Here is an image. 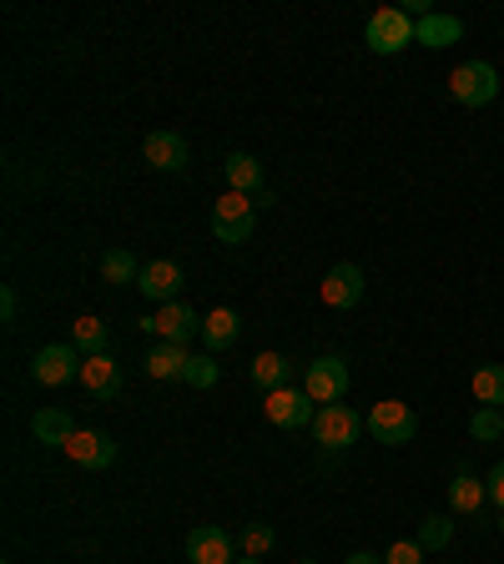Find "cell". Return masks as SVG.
Returning a JSON list of instances; mask_svg holds the SVG:
<instances>
[{
    "mask_svg": "<svg viewBox=\"0 0 504 564\" xmlns=\"http://www.w3.org/2000/svg\"><path fill=\"white\" fill-rule=\"evenodd\" d=\"M359 433H363V419L348 404H323L319 419H313V439H319L328 454H338V448H348V444H359Z\"/></svg>",
    "mask_w": 504,
    "mask_h": 564,
    "instance_id": "6",
    "label": "cell"
},
{
    "mask_svg": "<svg viewBox=\"0 0 504 564\" xmlns=\"http://www.w3.org/2000/svg\"><path fill=\"white\" fill-rule=\"evenodd\" d=\"M413 40L429 46V51H449L454 40H465V21H459V15H444V11H429L413 21Z\"/></svg>",
    "mask_w": 504,
    "mask_h": 564,
    "instance_id": "14",
    "label": "cell"
},
{
    "mask_svg": "<svg viewBox=\"0 0 504 564\" xmlns=\"http://www.w3.org/2000/svg\"><path fill=\"white\" fill-rule=\"evenodd\" d=\"M348 388H353V368H348V358L323 353V358H313V363H308L303 394L313 398V404H344Z\"/></svg>",
    "mask_w": 504,
    "mask_h": 564,
    "instance_id": "1",
    "label": "cell"
},
{
    "mask_svg": "<svg viewBox=\"0 0 504 564\" xmlns=\"http://www.w3.org/2000/svg\"><path fill=\"white\" fill-rule=\"evenodd\" d=\"M81 388L92 398H117L121 394V368L111 353H96V358H81Z\"/></svg>",
    "mask_w": 504,
    "mask_h": 564,
    "instance_id": "15",
    "label": "cell"
},
{
    "mask_svg": "<svg viewBox=\"0 0 504 564\" xmlns=\"http://www.w3.org/2000/svg\"><path fill=\"white\" fill-rule=\"evenodd\" d=\"M344 564H384V560H379V554H363V550H359V554H348Z\"/></svg>",
    "mask_w": 504,
    "mask_h": 564,
    "instance_id": "33",
    "label": "cell"
},
{
    "mask_svg": "<svg viewBox=\"0 0 504 564\" xmlns=\"http://www.w3.org/2000/svg\"><path fill=\"white\" fill-rule=\"evenodd\" d=\"M363 429L373 433V444H409L413 433H419V419H413V408L404 404V398H384V404L369 408V419H363Z\"/></svg>",
    "mask_w": 504,
    "mask_h": 564,
    "instance_id": "3",
    "label": "cell"
},
{
    "mask_svg": "<svg viewBox=\"0 0 504 564\" xmlns=\"http://www.w3.org/2000/svg\"><path fill=\"white\" fill-rule=\"evenodd\" d=\"M500 535H504V509H500Z\"/></svg>",
    "mask_w": 504,
    "mask_h": 564,
    "instance_id": "36",
    "label": "cell"
},
{
    "mask_svg": "<svg viewBox=\"0 0 504 564\" xmlns=\"http://www.w3.org/2000/svg\"><path fill=\"white\" fill-rule=\"evenodd\" d=\"M449 92L459 106H490L500 96V71L490 61H465V67H454Z\"/></svg>",
    "mask_w": 504,
    "mask_h": 564,
    "instance_id": "5",
    "label": "cell"
},
{
    "mask_svg": "<svg viewBox=\"0 0 504 564\" xmlns=\"http://www.w3.org/2000/svg\"><path fill=\"white\" fill-rule=\"evenodd\" d=\"M0 317L15 323V288H0Z\"/></svg>",
    "mask_w": 504,
    "mask_h": 564,
    "instance_id": "32",
    "label": "cell"
},
{
    "mask_svg": "<svg viewBox=\"0 0 504 564\" xmlns=\"http://www.w3.org/2000/svg\"><path fill=\"white\" fill-rule=\"evenodd\" d=\"M449 539H454V514H429L419 525V544L424 550H449Z\"/></svg>",
    "mask_w": 504,
    "mask_h": 564,
    "instance_id": "26",
    "label": "cell"
},
{
    "mask_svg": "<svg viewBox=\"0 0 504 564\" xmlns=\"http://www.w3.org/2000/svg\"><path fill=\"white\" fill-rule=\"evenodd\" d=\"M31 433H36V444L46 448H67L76 439V423H71L67 408H36L31 413Z\"/></svg>",
    "mask_w": 504,
    "mask_h": 564,
    "instance_id": "18",
    "label": "cell"
},
{
    "mask_svg": "<svg viewBox=\"0 0 504 564\" xmlns=\"http://www.w3.org/2000/svg\"><path fill=\"white\" fill-rule=\"evenodd\" d=\"M101 277H107L111 288H136V277H142V263H136L127 248H111L101 257Z\"/></svg>",
    "mask_w": 504,
    "mask_h": 564,
    "instance_id": "22",
    "label": "cell"
},
{
    "mask_svg": "<svg viewBox=\"0 0 504 564\" xmlns=\"http://www.w3.org/2000/svg\"><path fill=\"white\" fill-rule=\"evenodd\" d=\"M475 404L479 408H504V363L475 368Z\"/></svg>",
    "mask_w": 504,
    "mask_h": 564,
    "instance_id": "23",
    "label": "cell"
},
{
    "mask_svg": "<svg viewBox=\"0 0 504 564\" xmlns=\"http://www.w3.org/2000/svg\"><path fill=\"white\" fill-rule=\"evenodd\" d=\"M319 298H323V308H333V313H353V308L363 302V267L359 263L328 267V277L319 283Z\"/></svg>",
    "mask_w": 504,
    "mask_h": 564,
    "instance_id": "7",
    "label": "cell"
},
{
    "mask_svg": "<svg viewBox=\"0 0 504 564\" xmlns=\"http://www.w3.org/2000/svg\"><path fill=\"white\" fill-rule=\"evenodd\" d=\"M490 499V484H479L475 473H454L449 484V514H479Z\"/></svg>",
    "mask_w": 504,
    "mask_h": 564,
    "instance_id": "21",
    "label": "cell"
},
{
    "mask_svg": "<svg viewBox=\"0 0 504 564\" xmlns=\"http://www.w3.org/2000/svg\"><path fill=\"white\" fill-rule=\"evenodd\" d=\"M469 433H475L479 444L504 439V408H475V413H469Z\"/></svg>",
    "mask_w": 504,
    "mask_h": 564,
    "instance_id": "27",
    "label": "cell"
},
{
    "mask_svg": "<svg viewBox=\"0 0 504 564\" xmlns=\"http://www.w3.org/2000/svg\"><path fill=\"white\" fill-rule=\"evenodd\" d=\"M292 564H319V560H292Z\"/></svg>",
    "mask_w": 504,
    "mask_h": 564,
    "instance_id": "35",
    "label": "cell"
},
{
    "mask_svg": "<svg viewBox=\"0 0 504 564\" xmlns=\"http://www.w3.org/2000/svg\"><path fill=\"white\" fill-rule=\"evenodd\" d=\"M252 383L267 388V394H273V388H288V358L283 353H257L252 358Z\"/></svg>",
    "mask_w": 504,
    "mask_h": 564,
    "instance_id": "25",
    "label": "cell"
},
{
    "mask_svg": "<svg viewBox=\"0 0 504 564\" xmlns=\"http://www.w3.org/2000/svg\"><path fill=\"white\" fill-rule=\"evenodd\" d=\"M71 348H76L81 358L107 353V323H101V317H76V328H71Z\"/></svg>",
    "mask_w": 504,
    "mask_h": 564,
    "instance_id": "24",
    "label": "cell"
},
{
    "mask_svg": "<svg viewBox=\"0 0 504 564\" xmlns=\"http://www.w3.org/2000/svg\"><path fill=\"white\" fill-rule=\"evenodd\" d=\"M187 363H192V353H187V343H152V348H146V358H142L146 379H157V383H167V379H187Z\"/></svg>",
    "mask_w": 504,
    "mask_h": 564,
    "instance_id": "16",
    "label": "cell"
},
{
    "mask_svg": "<svg viewBox=\"0 0 504 564\" xmlns=\"http://www.w3.org/2000/svg\"><path fill=\"white\" fill-rule=\"evenodd\" d=\"M142 328L152 333L157 343H192L202 333V317L187 308V302H167V308H157V313L142 317Z\"/></svg>",
    "mask_w": 504,
    "mask_h": 564,
    "instance_id": "8",
    "label": "cell"
},
{
    "mask_svg": "<svg viewBox=\"0 0 504 564\" xmlns=\"http://www.w3.org/2000/svg\"><path fill=\"white\" fill-rule=\"evenodd\" d=\"M182 267L172 263V257H152V263H142V277H136V292L142 298H152V302H177V292H182Z\"/></svg>",
    "mask_w": 504,
    "mask_h": 564,
    "instance_id": "11",
    "label": "cell"
},
{
    "mask_svg": "<svg viewBox=\"0 0 504 564\" xmlns=\"http://www.w3.org/2000/svg\"><path fill=\"white\" fill-rule=\"evenodd\" d=\"M252 223H257V202L242 197V192H227V197L213 202V237L217 242H227V248L248 242Z\"/></svg>",
    "mask_w": 504,
    "mask_h": 564,
    "instance_id": "4",
    "label": "cell"
},
{
    "mask_svg": "<svg viewBox=\"0 0 504 564\" xmlns=\"http://www.w3.org/2000/svg\"><path fill=\"white\" fill-rule=\"evenodd\" d=\"M238 564H263V560H252V554H242V560Z\"/></svg>",
    "mask_w": 504,
    "mask_h": 564,
    "instance_id": "34",
    "label": "cell"
},
{
    "mask_svg": "<svg viewBox=\"0 0 504 564\" xmlns=\"http://www.w3.org/2000/svg\"><path fill=\"white\" fill-rule=\"evenodd\" d=\"M273 544H278L273 525H248V529H242V554H252V560H263Z\"/></svg>",
    "mask_w": 504,
    "mask_h": 564,
    "instance_id": "28",
    "label": "cell"
},
{
    "mask_svg": "<svg viewBox=\"0 0 504 564\" xmlns=\"http://www.w3.org/2000/svg\"><path fill=\"white\" fill-rule=\"evenodd\" d=\"M31 379H36L40 388H61V383L81 379V353L71 348V343H51V348H40V353L31 358Z\"/></svg>",
    "mask_w": 504,
    "mask_h": 564,
    "instance_id": "9",
    "label": "cell"
},
{
    "mask_svg": "<svg viewBox=\"0 0 504 564\" xmlns=\"http://www.w3.org/2000/svg\"><path fill=\"white\" fill-rule=\"evenodd\" d=\"M142 152H146V161H152L157 171H182L187 157H192V152H187V142L177 132H152L142 142Z\"/></svg>",
    "mask_w": 504,
    "mask_h": 564,
    "instance_id": "19",
    "label": "cell"
},
{
    "mask_svg": "<svg viewBox=\"0 0 504 564\" xmlns=\"http://www.w3.org/2000/svg\"><path fill=\"white\" fill-rule=\"evenodd\" d=\"M484 484H490V499H494V504H500V509H504V459L490 469V479H484Z\"/></svg>",
    "mask_w": 504,
    "mask_h": 564,
    "instance_id": "31",
    "label": "cell"
},
{
    "mask_svg": "<svg viewBox=\"0 0 504 564\" xmlns=\"http://www.w3.org/2000/svg\"><path fill=\"white\" fill-rule=\"evenodd\" d=\"M242 338V317L232 308H213V313L202 317V343H207V353H223L232 343Z\"/></svg>",
    "mask_w": 504,
    "mask_h": 564,
    "instance_id": "20",
    "label": "cell"
},
{
    "mask_svg": "<svg viewBox=\"0 0 504 564\" xmlns=\"http://www.w3.org/2000/svg\"><path fill=\"white\" fill-rule=\"evenodd\" d=\"M217 379H223V368H217L213 358H192V363H187V383H192V388H217Z\"/></svg>",
    "mask_w": 504,
    "mask_h": 564,
    "instance_id": "30",
    "label": "cell"
},
{
    "mask_svg": "<svg viewBox=\"0 0 504 564\" xmlns=\"http://www.w3.org/2000/svg\"><path fill=\"white\" fill-rule=\"evenodd\" d=\"M187 560L192 564H238L232 560V535L223 525H197L187 535Z\"/></svg>",
    "mask_w": 504,
    "mask_h": 564,
    "instance_id": "13",
    "label": "cell"
},
{
    "mask_svg": "<svg viewBox=\"0 0 504 564\" xmlns=\"http://www.w3.org/2000/svg\"><path fill=\"white\" fill-rule=\"evenodd\" d=\"M363 40H369L373 56H398L404 46H413V15L404 11V5H384V11L369 15Z\"/></svg>",
    "mask_w": 504,
    "mask_h": 564,
    "instance_id": "2",
    "label": "cell"
},
{
    "mask_svg": "<svg viewBox=\"0 0 504 564\" xmlns=\"http://www.w3.org/2000/svg\"><path fill=\"white\" fill-rule=\"evenodd\" d=\"M223 177H227V192H242V197H257V192H267L263 161L252 157V152H232V157L223 161Z\"/></svg>",
    "mask_w": 504,
    "mask_h": 564,
    "instance_id": "17",
    "label": "cell"
},
{
    "mask_svg": "<svg viewBox=\"0 0 504 564\" xmlns=\"http://www.w3.org/2000/svg\"><path fill=\"white\" fill-rule=\"evenodd\" d=\"M67 459L81 464V469H111L117 464V444L101 429H76V439L67 444Z\"/></svg>",
    "mask_w": 504,
    "mask_h": 564,
    "instance_id": "12",
    "label": "cell"
},
{
    "mask_svg": "<svg viewBox=\"0 0 504 564\" xmlns=\"http://www.w3.org/2000/svg\"><path fill=\"white\" fill-rule=\"evenodd\" d=\"M263 413L273 429H308V423L319 419V413H313V398H308L303 388H273Z\"/></svg>",
    "mask_w": 504,
    "mask_h": 564,
    "instance_id": "10",
    "label": "cell"
},
{
    "mask_svg": "<svg viewBox=\"0 0 504 564\" xmlns=\"http://www.w3.org/2000/svg\"><path fill=\"white\" fill-rule=\"evenodd\" d=\"M424 544H419V539H394V544H388L384 550V564H424Z\"/></svg>",
    "mask_w": 504,
    "mask_h": 564,
    "instance_id": "29",
    "label": "cell"
}]
</instances>
